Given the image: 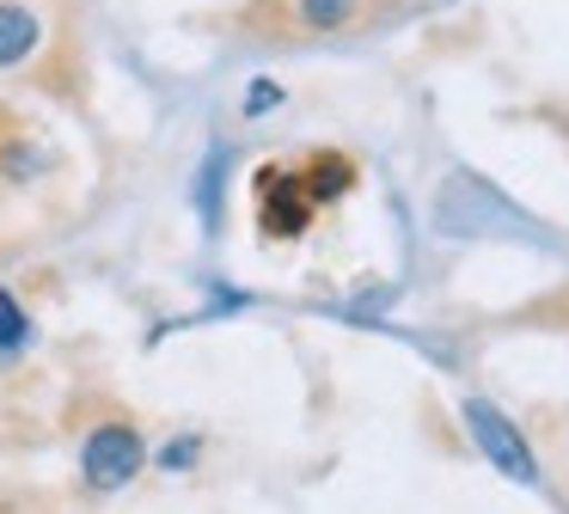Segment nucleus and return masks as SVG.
Wrapping results in <instances>:
<instances>
[{"label": "nucleus", "instance_id": "obj_6", "mask_svg": "<svg viewBox=\"0 0 569 514\" xmlns=\"http://www.w3.org/2000/svg\"><path fill=\"white\" fill-rule=\"evenodd\" d=\"M190 453H197V441H178V447H166V472H178V465H184Z\"/></svg>", "mask_w": 569, "mask_h": 514}, {"label": "nucleus", "instance_id": "obj_5", "mask_svg": "<svg viewBox=\"0 0 569 514\" xmlns=\"http://www.w3.org/2000/svg\"><path fill=\"white\" fill-rule=\"evenodd\" d=\"M349 12H356V0H300V24H312V31H325V24H343Z\"/></svg>", "mask_w": 569, "mask_h": 514}, {"label": "nucleus", "instance_id": "obj_2", "mask_svg": "<svg viewBox=\"0 0 569 514\" xmlns=\"http://www.w3.org/2000/svg\"><path fill=\"white\" fill-rule=\"evenodd\" d=\"M466 416H471V435L483 441V453H490L496 465H502L508 477H539V465H532V447L520 441V428L508 423L502 411H490V404H466Z\"/></svg>", "mask_w": 569, "mask_h": 514}, {"label": "nucleus", "instance_id": "obj_1", "mask_svg": "<svg viewBox=\"0 0 569 514\" xmlns=\"http://www.w3.org/2000/svg\"><path fill=\"white\" fill-rule=\"evenodd\" d=\"M148 465V441H141L136 423H99L87 441H80V477L87 490L111 496V490H129Z\"/></svg>", "mask_w": 569, "mask_h": 514}, {"label": "nucleus", "instance_id": "obj_3", "mask_svg": "<svg viewBox=\"0 0 569 514\" xmlns=\"http://www.w3.org/2000/svg\"><path fill=\"white\" fill-rule=\"evenodd\" d=\"M43 43V19L19 0H0V68H19Z\"/></svg>", "mask_w": 569, "mask_h": 514}, {"label": "nucleus", "instance_id": "obj_4", "mask_svg": "<svg viewBox=\"0 0 569 514\" xmlns=\"http://www.w3.org/2000/svg\"><path fill=\"white\" fill-rule=\"evenodd\" d=\"M31 343V318H26V306L13 300V294H0V362L7 355H19Z\"/></svg>", "mask_w": 569, "mask_h": 514}]
</instances>
